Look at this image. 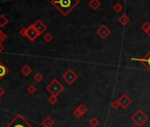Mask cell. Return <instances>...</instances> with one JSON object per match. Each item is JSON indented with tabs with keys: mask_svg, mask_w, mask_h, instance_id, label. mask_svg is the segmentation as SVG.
<instances>
[{
	"mask_svg": "<svg viewBox=\"0 0 150 127\" xmlns=\"http://www.w3.org/2000/svg\"><path fill=\"white\" fill-rule=\"evenodd\" d=\"M19 34H20L21 36L25 37V36H26V35H27V28H22V29L19 31Z\"/></svg>",
	"mask_w": 150,
	"mask_h": 127,
	"instance_id": "obj_28",
	"label": "cell"
},
{
	"mask_svg": "<svg viewBox=\"0 0 150 127\" xmlns=\"http://www.w3.org/2000/svg\"><path fill=\"white\" fill-rule=\"evenodd\" d=\"M131 119L135 125H137L138 127H142V125H144L145 123L148 120V117L145 114L143 110H138L133 114Z\"/></svg>",
	"mask_w": 150,
	"mask_h": 127,
	"instance_id": "obj_4",
	"label": "cell"
},
{
	"mask_svg": "<svg viewBox=\"0 0 150 127\" xmlns=\"http://www.w3.org/2000/svg\"><path fill=\"white\" fill-rule=\"evenodd\" d=\"M6 38H7L6 35L1 29H0V43H2L3 42H5L6 40Z\"/></svg>",
	"mask_w": 150,
	"mask_h": 127,
	"instance_id": "obj_26",
	"label": "cell"
},
{
	"mask_svg": "<svg viewBox=\"0 0 150 127\" xmlns=\"http://www.w3.org/2000/svg\"><path fill=\"white\" fill-rule=\"evenodd\" d=\"M119 107H120V104H119L118 100H115V101H113L112 103H111V108L113 110H117Z\"/></svg>",
	"mask_w": 150,
	"mask_h": 127,
	"instance_id": "obj_25",
	"label": "cell"
},
{
	"mask_svg": "<svg viewBox=\"0 0 150 127\" xmlns=\"http://www.w3.org/2000/svg\"><path fill=\"white\" fill-rule=\"evenodd\" d=\"M96 34L100 38L106 39L111 34V30L106 26V25H102V26H100L98 28V29L96 30Z\"/></svg>",
	"mask_w": 150,
	"mask_h": 127,
	"instance_id": "obj_7",
	"label": "cell"
},
{
	"mask_svg": "<svg viewBox=\"0 0 150 127\" xmlns=\"http://www.w3.org/2000/svg\"><path fill=\"white\" fill-rule=\"evenodd\" d=\"M53 40V36L51 33H47L43 35V41H45L46 42H51Z\"/></svg>",
	"mask_w": 150,
	"mask_h": 127,
	"instance_id": "obj_21",
	"label": "cell"
},
{
	"mask_svg": "<svg viewBox=\"0 0 150 127\" xmlns=\"http://www.w3.org/2000/svg\"><path fill=\"white\" fill-rule=\"evenodd\" d=\"M33 25L35 26V28H36V30L39 32L40 35H42V34L47 30V26H46V25H45L41 19L36 20L35 23H34Z\"/></svg>",
	"mask_w": 150,
	"mask_h": 127,
	"instance_id": "obj_10",
	"label": "cell"
},
{
	"mask_svg": "<svg viewBox=\"0 0 150 127\" xmlns=\"http://www.w3.org/2000/svg\"><path fill=\"white\" fill-rule=\"evenodd\" d=\"M88 6L93 10H98L102 6V3L100 2V0H90L88 2Z\"/></svg>",
	"mask_w": 150,
	"mask_h": 127,
	"instance_id": "obj_13",
	"label": "cell"
},
{
	"mask_svg": "<svg viewBox=\"0 0 150 127\" xmlns=\"http://www.w3.org/2000/svg\"><path fill=\"white\" fill-rule=\"evenodd\" d=\"M77 110H79V112L81 114V116H83V115H85L87 112H88V108H87V106L85 105V104H81V105H79V107L77 108Z\"/></svg>",
	"mask_w": 150,
	"mask_h": 127,
	"instance_id": "obj_19",
	"label": "cell"
},
{
	"mask_svg": "<svg viewBox=\"0 0 150 127\" xmlns=\"http://www.w3.org/2000/svg\"><path fill=\"white\" fill-rule=\"evenodd\" d=\"M123 9H124V6H123V5L121 4V3H119V2H117V3H116L114 6H113V10L116 12H121L122 11H123Z\"/></svg>",
	"mask_w": 150,
	"mask_h": 127,
	"instance_id": "obj_18",
	"label": "cell"
},
{
	"mask_svg": "<svg viewBox=\"0 0 150 127\" xmlns=\"http://www.w3.org/2000/svg\"><path fill=\"white\" fill-rule=\"evenodd\" d=\"M150 28V24L147 21H145L142 25H141V29L146 33L148 29Z\"/></svg>",
	"mask_w": 150,
	"mask_h": 127,
	"instance_id": "obj_24",
	"label": "cell"
},
{
	"mask_svg": "<svg viewBox=\"0 0 150 127\" xmlns=\"http://www.w3.org/2000/svg\"><path fill=\"white\" fill-rule=\"evenodd\" d=\"M39 35H40V34L36 30V28H35L34 25H30L28 28H27V35H26V37L28 40H30L31 42H34Z\"/></svg>",
	"mask_w": 150,
	"mask_h": 127,
	"instance_id": "obj_8",
	"label": "cell"
},
{
	"mask_svg": "<svg viewBox=\"0 0 150 127\" xmlns=\"http://www.w3.org/2000/svg\"><path fill=\"white\" fill-rule=\"evenodd\" d=\"M42 124L43 125V127H53L55 122L51 117H47L42 121Z\"/></svg>",
	"mask_w": 150,
	"mask_h": 127,
	"instance_id": "obj_12",
	"label": "cell"
},
{
	"mask_svg": "<svg viewBox=\"0 0 150 127\" xmlns=\"http://www.w3.org/2000/svg\"><path fill=\"white\" fill-rule=\"evenodd\" d=\"M8 22H9L8 19L6 17H5V15H3V14L0 15V28H4Z\"/></svg>",
	"mask_w": 150,
	"mask_h": 127,
	"instance_id": "obj_17",
	"label": "cell"
},
{
	"mask_svg": "<svg viewBox=\"0 0 150 127\" xmlns=\"http://www.w3.org/2000/svg\"><path fill=\"white\" fill-rule=\"evenodd\" d=\"M48 101L51 105H54V104H56L58 101V98L56 95H51V96L48 98Z\"/></svg>",
	"mask_w": 150,
	"mask_h": 127,
	"instance_id": "obj_20",
	"label": "cell"
},
{
	"mask_svg": "<svg viewBox=\"0 0 150 127\" xmlns=\"http://www.w3.org/2000/svg\"><path fill=\"white\" fill-rule=\"evenodd\" d=\"M34 80H35V81H36V82H41L42 80H43V76L40 73V72H36L35 75H34Z\"/></svg>",
	"mask_w": 150,
	"mask_h": 127,
	"instance_id": "obj_22",
	"label": "cell"
},
{
	"mask_svg": "<svg viewBox=\"0 0 150 127\" xmlns=\"http://www.w3.org/2000/svg\"><path fill=\"white\" fill-rule=\"evenodd\" d=\"M0 101H1V97H0Z\"/></svg>",
	"mask_w": 150,
	"mask_h": 127,
	"instance_id": "obj_32",
	"label": "cell"
},
{
	"mask_svg": "<svg viewBox=\"0 0 150 127\" xmlns=\"http://www.w3.org/2000/svg\"><path fill=\"white\" fill-rule=\"evenodd\" d=\"M6 127H34V126L24 117H22L20 114H18L10 121V123Z\"/></svg>",
	"mask_w": 150,
	"mask_h": 127,
	"instance_id": "obj_3",
	"label": "cell"
},
{
	"mask_svg": "<svg viewBox=\"0 0 150 127\" xmlns=\"http://www.w3.org/2000/svg\"><path fill=\"white\" fill-rule=\"evenodd\" d=\"M46 90H47L48 93L51 94V95L58 96L65 90V87L58 80L53 79L51 83L47 85Z\"/></svg>",
	"mask_w": 150,
	"mask_h": 127,
	"instance_id": "obj_2",
	"label": "cell"
},
{
	"mask_svg": "<svg viewBox=\"0 0 150 127\" xmlns=\"http://www.w3.org/2000/svg\"><path fill=\"white\" fill-rule=\"evenodd\" d=\"M146 35H147V36H150V28H149V29H148L147 32H146Z\"/></svg>",
	"mask_w": 150,
	"mask_h": 127,
	"instance_id": "obj_31",
	"label": "cell"
},
{
	"mask_svg": "<svg viewBox=\"0 0 150 127\" xmlns=\"http://www.w3.org/2000/svg\"><path fill=\"white\" fill-rule=\"evenodd\" d=\"M9 69L6 65H4L1 62H0V81H2L6 76L8 74Z\"/></svg>",
	"mask_w": 150,
	"mask_h": 127,
	"instance_id": "obj_11",
	"label": "cell"
},
{
	"mask_svg": "<svg viewBox=\"0 0 150 127\" xmlns=\"http://www.w3.org/2000/svg\"><path fill=\"white\" fill-rule=\"evenodd\" d=\"M99 123H100V121H99L98 118L95 117H93L90 118V120L88 121V124H89V125H90L91 127H96V126L99 124Z\"/></svg>",
	"mask_w": 150,
	"mask_h": 127,
	"instance_id": "obj_16",
	"label": "cell"
},
{
	"mask_svg": "<svg viewBox=\"0 0 150 127\" xmlns=\"http://www.w3.org/2000/svg\"><path fill=\"white\" fill-rule=\"evenodd\" d=\"M51 3L63 16L66 17L80 4V0H51Z\"/></svg>",
	"mask_w": 150,
	"mask_h": 127,
	"instance_id": "obj_1",
	"label": "cell"
},
{
	"mask_svg": "<svg viewBox=\"0 0 150 127\" xmlns=\"http://www.w3.org/2000/svg\"><path fill=\"white\" fill-rule=\"evenodd\" d=\"M36 87L34 86V85H29L28 87V88H27V91H28V93L29 94H34L35 92H36Z\"/></svg>",
	"mask_w": 150,
	"mask_h": 127,
	"instance_id": "obj_23",
	"label": "cell"
},
{
	"mask_svg": "<svg viewBox=\"0 0 150 127\" xmlns=\"http://www.w3.org/2000/svg\"><path fill=\"white\" fill-rule=\"evenodd\" d=\"M118 101H119V104H120V107L122 109H127L133 103L132 99L126 94H122L119 99H118Z\"/></svg>",
	"mask_w": 150,
	"mask_h": 127,
	"instance_id": "obj_9",
	"label": "cell"
},
{
	"mask_svg": "<svg viewBox=\"0 0 150 127\" xmlns=\"http://www.w3.org/2000/svg\"><path fill=\"white\" fill-rule=\"evenodd\" d=\"M118 22L122 25V26H126V25L130 22V18L126 14H123L118 18Z\"/></svg>",
	"mask_w": 150,
	"mask_h": 127,
	"instance_id": "obj_14",
	"label": "cell"
},
{
	"mask_svg": "<svg viewBox=\"0 0 150 127\" xmlns=\"http://www.w3.org/2000/svg\"><path fill=\"white\" fill-rule=\"evenodd\" d=\"M79 78L78 74L75 72L72 69H68L64 74H63V79L69 84V85H72L75 81H76Z\"/></svg>",
	"mask_w": 150,
	"mask_h": 127,
	"instance_id": "obj_5",
	"label": "cell"
},
{
	"mask_svg": "<svg viewBox=\"0 0 150 127\" xmlns=\"http://www.w3.org/2000/svg\"><path fill=\"white\" fill-rule=\"evenodd\" d=\"M72 114H73V116H74L75 117H76V118H78V119H80V118H81V117H82V116H81V113L79 112V110H78L77 109L73 111V112H72Z\"/></svg>",
	"mask_w": 150,
	"mask_h": 127,
	"instance_id": "obj_27",
	"label": "cell"
},
{
	"mask_svg": "<svg viewBox=\"0 0 150 127\" xmlns=\"http://www.w3.org/2000/svg\"><path fill=\"white\" fill-rule=\"evenodd\" d=\"M4 49H5V47L2 45V43H0V53H2L4 51Z\"/></svg>",
	"mask_w": 150,
	"mask_h": 127,
	"instance_id": "obj_30",
	"label": "cell"
},
{
	"mask_svg": "<svg viewBox=\"0 0 150 127\" xmlns=\"http://www.w3.org/2000/svg\"><path fill=\"white\" fill-rule=\"evenodd\" d=\"M131 60L132 61H137V62L140 63L150 72V50H149V52L147 55H145L143 58H132Z\"/></svg>",
	"mask_w": 150,
	"mask_h": 127,
	"instance_id": "obj_6",
	"label": "cell"
},
{
	"mask_svg": "<svg viewBox=\"0 0 150 127\" xmlns=\"http://www.w3.org/2000/svg\"><path fill=\"white\" fill-rule=\"evenodd\" d=\"M6 93V90L2 87H0V97H2Z\"/></svg>",
	"mask_w": 150,
	"mask_h": 127,
	"instance_id": "obj_29",
	"label": "cell"
},
{
	"mask_svg": "<svg viewBox=\"0 0 150 127\" xmlns=\"http://www.w3.org/2000/svg\"><path fill=\"white\" fill-rule=\"evenodd\" d=\"M20 72L24 75V76H28L31 72H32V69L30 66L28 65H24L21 69H20Z\"/></svg>",
	"mask_w": 150,
	"mask_h": 127,
	"instance_id": "obj_15",
	"label": "cell"
}]
</instances>
